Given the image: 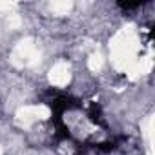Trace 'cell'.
<instances>
[{
  "label": "cell",
  "instance_id": "obj_1",
  "mask_svg": "<svg viewBox=\"0 0 155 155\" xmlns=\"http://www.w3.org/2000/svg\"><path fill=\"white\" fill-rule=\"evenodd\" d=\"M68 81H69V69H68V66L62 64V62L57 64V66L51 69V82L62 86V84H66Z\"/></svg>",
  "mask_w": 155,
  "mask_h": 155
},
{
  "label": "cell",
  "instance_id": "obj_2",
  "mask_svg": "<svg viewBox=\"0 0 155 155\" xmlns=\"http://www.w3.org/2000/svg\"><path fill=\"white\" fill-rule=\"evenodd\" d=\"M51 9H55V11H58V13L62 15V13H66V11L71 9V4H68V2H64V4H53Z\"/></svg>",
  "mask_w": 155,
  "mask_h": 155
}]
</instances>
